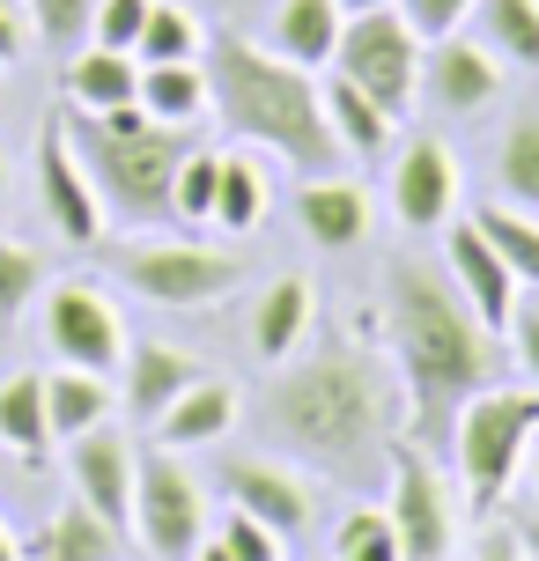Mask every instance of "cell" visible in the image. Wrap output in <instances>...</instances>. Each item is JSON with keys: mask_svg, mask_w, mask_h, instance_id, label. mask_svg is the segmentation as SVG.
Returning a JSON list of instances; mask_svg holds the SVG:
<instances>
[{"mask_svg": "<svg viewBox=\"0 0 539 561\" xmlns=\"http://www.w3.org/2000/svg\"><path fill=\"white\" fill-rule=\"evenodd\" d=\"M266 436L288 444L303 466H318L341 488H377L392 473V444L406 428V385L385 369L363 340H325L318 355H288L266 385Z\"/></svg>", "mask_w": 539, "mask_h": 561, "instance_id": "1", "label": "cell"}, {"mask_svg": "<svg viewBox=\"0 0 539 561\" xmlns=\"http://www.w3.org/2000/svg\"><path fill=\"white\" fill-rule=\"evenodd\" d=\"M385 325H392V369H399V385H406V428H414V444L451 450L458 407L481 385H495V340L466 310L451 274L428 266V259H392V274H385Z\"/></svg>", "mask_w": 539, "mask_h": 561, "instance_id": "2", "label": "cell"}, {"mask_svg": "<svg viewBox=\"0 0 539 561\" xmlns=\"http://www.w3.org/2000/svg\"><path fill=\"white\" fill-rule=\"evenodd\" d=\"M207 112L222 118L229 140L244 148H274L282 163H296L303 178L333 170L347 156L325 118V89L311 67L282 59L274 45H252L244 30H207Z\"/></svg>", "mask_w": 539, "mask_h": 561, "instance_id": "3", "label": "cell"}, {"mask_svg": "<svg viewBox=\"0 0 539 561\" xmlns=\"http://www.w3.org/2000/svg\"><path fill=\"white\" fill-rule=\"evenodd\" d=\"M67 140L82 156L89 185L104 199V222H171V185L177 163H185V126H163L148 118L141 104H118V112H67Z\"/></svg>", "mask_w": 539, "mask_h": 561, "instance_id": "4", "label": "cell"}, {"mask_svg": "<svg viewBox=\"0 0 539 561\" xmlns=\"http://www.w3.org/2000/svg\"><path fill=\"white\" fill-rule=\"evenodd\" d=\"M539 436V385L532 392H511V385H481V392L458 407L451 421V458L458 480H466V503L495 510L511 495V480L525 473V450Z\"/></svg>", "mask_w": 539, "mask_h": 561, "instance_id": "5", "label": "cell"}, {"mask_svg": "<svg viewBox=\"0 0 539 561\" xmlns=\"http://www.w3.org/2000/svg\"><path fill=\"white\" fill-rule=\"evenodd\" d=\"M112 274L156 310H199V304H222L244 280V259L215 252V244H185V237H134L112 252Z\"/></svg>", "mask_w": 539, "mask_h": 561, "instance_id": "6", "label": "cell"}, {"mask_svg": "<svg viewBox=\"0 0 539 561\" xmlns=\"http://www.w3.org/2000/svg\"><path fill=\"white\" fill-rule=\"evenodd\" d=\"M333 75H347L355 89H369L392 118H406L422 104V37L406 30L399 8H369L347 15L341 45H333Z\"/></svg>", "mask_w": 539, "mask_h": 561, "instance_id": "7", "label": "cell"}, {"mask_svg": "<svg viewBox=\"0 0 539 561\" xmlns=\"http://www.w3.org/2000/svg\"><path fill=\"white\" fill-rule=\"evenodd\" d=\"M134 539H141L156 561H185L207 539V495L199 480L177 466V450H141L134 466Z\"/></svg>", "mask_w": 539, "mask_h": 561, "instance_id": "8", "label": "cell"}, {"mask_svg": "<svg viewBox=\"0 0 539 561\" xmlns=\"http://www.w3.org/2000/svg\"><path fill=\"white\" fill-rule=\"evenodd\" d=\"M385 480H392L385 517H392V533H399V554L406 561H451L458 517H451V488H444V473L428 466V450L399 436L392 444V473Z\"/></svg>", "mask_w": 539, "mask_h": 561, "instance_id": "9", "label": "cell"}, {"mask_svg": "<svg viewBox=\"0 0 539 561\" xmlns=\"http://www.w3.org/2000/svg\"><path fill=\"white\" fill-rule=\"evenodd\" d=\"M37 333L53 347V363L96 369V377H112V369L126 363V318H118V304L104 288H89V280H59L53 296H45Z\"/></svg>", "mask_w": 539, "mask_h": 561, "instance_id": "10", "label": "cell"}, {"mask_svg": "<svg viewBox=\"0 0 539 561\" xmlns=\"http://www.w3.org/2000/svg\"><path fill=\"white\" fill-rule=\"evenodd\" d=\"M37 199L67 244H82V252L104 244V199L89 185L74 140H67V112H45V126H37Z\"/></svg>", "mask_w": 539, "mask_h": 561, "instance_id": "11", "label": "cell"}, {"mask_svg": "<svg viewBox=\"0 0 539 561\" xmlns=\"http://www.w3.org/2000/svg\"><path fill=\"white\" fill-rule=\"evenodd\" d=\"M222 495H229V510L274 525L282 539H303L318 517V488L296 466H282V458H222Z\"/></svg>", "mask_w": 539, "mask_h": 561, "instance_id": "12", "label": "cell"}, {"mask_svg": "<svg viewBox=\"0 0 539 561\" xmlns=\"http://www.w3.org/2000/svg\"><path fill=\"white\" fill-rule=\"evenodd\" d=\"M134 466H141V450H134V436L112 428V421H96V428H82V436L67 444L74 495H82L96 517H112L118 533H134Z\"/></svg>", "mask_w": 539, "mask_h": 561, "instance_id": "13", "label": "cell"}, {"mask_svg": "<svg viewBox=\"0 0 539 561\" xmlns=\"http://www.w3.org/2000/svg\"><path fill=\"white\" fill-rule=\"evenodd\" d=\"M422 96L444 118H481L488 104L503 96V59L488 53L481 37L451 30V37H436L422 53Z\"/></svg>", "mask_w": 539, "mask_h": 561, "instance_id": "14", "label": "cell"}, {"mask_svg": "<svg viewBox=\"0 0 539 561\" xmlns=\"http://www.w3.org/2000/svg\"><path fill=\"white\" fill-rule=\"evenodd\" d=\"M392 215L414 237L458 222V156L444 140H406L392 163Z\"/></svg>", "mask_w": 539, "mask_h": 561, "instance_id": "15", "label": "cell"}, {"mask_svg": "<svg viewBox=\"0 0 539 561\" xmlns=\"http://www.w3.org/2000/svg\"><path fill=\"white\" fill-rule=\"evenodd\" d=\"M444 274H451V288L466 296V310L481 318L488 333H495V325H511L525 280H517L511 266H503V252H495L481 229H473V215H466V222H451V237H444Z\"/></svg>", "mask_w": 539, "mask_h": 561, "instance_id": "16", "label": "cell"}, {"mask_svg": "<svg viewBox=\"0 0 539 561\" xmlns=\"http://www.w3.org/2000/svg\"><path fill=\"white\" fill-rule=\"evenodd\" d=\"M199 377V363L185 355V347H163V340H126V363H118V399H126V414L134 421H163V407H171L185 385Z\"/></svg>", "mask_w": 539, "mask_h": 561, "instance_id": "17", "label": "cell"}, {"mask_svg": "<svg viewBox=\"0 0 539 561\" xmlns=\"http://www.w3.org/2000/svg\"><path fill=\"white\" fill-rule=\"evenodd\" d=\"M296 222H303V237H311L318 252H355L369 237V193L333 178V170H318L296 193Z\"/></svg>", "mask_w": 539, "mask_h": 561, "instance_id": "18", "label": "cell"}, {"mask_svg": "<svg viewBox=\"0 0 539 561\" xmlns=\"http://www.w3.org/2000/svg\"><path fill=\"white\" fill-rule=\"evenodd\" d=\"M237 414H244V399H237V385L229 377H207L199 369L193 385L163 407V421H156V444L171 450H199V444H222L229 428H237Z\"/></svg>", "mask_w": 539, "mask_h": 561, "instance_id": "19", "label": "cell"}, {"mask_svg": "<svg viewBox=\"0 0 539 561\" xmlns=\"http://www.w3.org/2000/svg\"><path fill=\"white\" fill-rule=\"evenodd\" d=\"M118 554H126V533H118L112 517H96L82 495L59 503L53 517L23 539V561H118Z\"/></svg>", "mask_w": 539, "mask_h": 561, "instance_id": "20", "label": "cell"}, {"mask_svg": "<svg viewBox=\"0 0 539 561\" xmlns=\"http://www.w3.org/2000/svg\"><path fill=\"white\" fill-rule=\"evenodd\" d=\"M311 318H318V296H311L303 274L266 280L259 304H252V355L259 363H288V355L303 347V333H311Z\"/></svg>", "mask_w": 539, "mask_h": 561, "instance_id": "21", "label": "cell"}, {"mask_svg": "<svg viewBox=\"0 0 539 561\" xmlns=\"http://www.w3.org/2000/svg\"><path fill=\"white\" fill-rule=\"evenodd\" d=\"M67 104H74V112H118V104H141V59L112 53V45H82V53H67Z\"/></svg>", "mask_w": 539, "mask_h": 561, "instance_id": "22", "label": "cell"}, {"mask_svg": "<svg viewBox=\"0 0 539 561\" xmlns=\"http://www.w3.org/2000/svg\"><path fill=\"white\" fill-rule=\"evenodd\" d=\"M341 23L347 8L341 0H282L274 8V23H266V45L282 59H296V67H333V45H341Z\"/></svg>", "mask_w": 539, "mask_h": 561, "instance_id": "23", "label": "cell"}, {"mask_svg": "<svg viewBox=\"0 0 539 561\" xmlns=\"http://www.w3.org/2000/svg\"><path fill=\"white\" fill-rule=\"evenodd\" d=\"M0 444L15 450V466H45V450H53V421H45V377L37 369H15V377H0Z\"/></svg>", "mask_w": 539, "mask_h": 561, "instance_id": "24", "label": "cell"}, {"mask_svg": "<svg viewBox=\"0 0 539 561\" xmlns=\"http://www.w3.org/2000/svg\"><path fill=\"white\" fill-rule=\"evenodd\" d=\"M112 399H118V392H112V377L59 363L53 377H45V421H53V444H74L82 428L112 421Z\"/></svg>", "mask_w": 539, "mask_h": 561, "instance_id": "25", "label": "cell"}, {"mask_svg": "<svg viewBox=\"0 0 539 561\" xmlns=\"http://www.w3.org/2000/svg\"><path fill=\"white\" fill-rule=\"evenodd\" d=\"M466 23H473V37H481L503 67L539 75V0H473Z\"/></svg>", "mask_w": 539, "mask_h": 561, "instance_id": "26", "label": "cell"}, {"mask_svg": "<svg viewBox=\"0 0 539 561\" xmlns=\"http://www.w3.org/2000/svg\"><path fill=\"white\" fill-rule=\"evenodd\" d=\"M141 112L193 134L199 118H207V67L199 59H156V67H141Z\"/></svg>", "mask_w": 539, "mask_h": 561, "instance_id": "27", "label": "cell"}, {"mask_svg": "<svg viewBox=\"0 0 539 561\" xmlns=\"http://www.w3.org/2000/svg\"><path fill=\"white\" fill-rule=\"evenodd\" d=\"M325 118H333V140H341L347 156H377V148H392V126L399 118L369 96V89H355L347 75H325Z\"/></svg>", "mask_w": 539, "mask_h": 561, "instance_id": "28", "label": "cell"}, {"mask_svg": "<svg viewBox=\"0 0 539 561\" xmlns=\"http://www.w3.org/2000/svg\"><path fill=\"white\" fill-rule=\"evenodd\" d=\"M215 222L229 237H252L266 222V170L252 156H222V178H215Z\"/></svg>", "mask_w": 539, "mask_h": 561, "instance_id": "29", "label": "cell"}, {"mask_svg": "<svg viewBox=\"0 0 539 561\" xmlns=\"http://www.w3.org/2000/svg\"><path fill=\"white\" fill-rule=\"evenodd\" d=\"M495 185H503V199L525 207V215L539 207V112L511 118V134L495 148Z\"/></svg>", "mask_w": 539, "mask_h": 561, "instance_id": "30", "label": "cell"}, {"mask_svg": "<svg viewBox=\"0 0 539 561\" xmlns=\"http://www.w3.org/2000/svg\"><path fill=\"white\" fill-rule=\"evenodd\" d=\"M199 53H207V30H199L193 8H177V0H148V23H141L134 59L156 67V59H199Z\"/></svg>", "mask_w": 539, "mask_h": 561, "instance_id": "31", "label": "cell"}, {"mask_svg": "<svg viewBox=\"0 0 539 561\" xmlns=\"http://www.w3.org/2000/svg\"><path fill=\"white\" fill-rule=\"evenodd\" d=\"M473 229H481L488 244L503 252V266H511L525 288H539V222L525 215V207H481V215H473Z\"/></svg>", "mask_w": 539, "mask_h": 561, "instance_id": "32", "label": "cell"}, {"mask_svg": "<svg viewBox=\"0 0 539 561\" xmlns=\"http://www.w3.org/2000/svg\"><path fill=\"white\" fill-rule=\"evenodd\" d=\"M23 23H30V37H37L53 59H67V53H82V45H89V30H96V0H23Z\"/></svg>", "mask_w": 539, "mask_h": 561, "instance_id": "33", "label": "cell"}, {"mask_svg": "<svg viewBox=\"0 0 539 561\" xmlns=\"http://www.w3.org/2000/svg\"><path fill=\"white\" fill-rule=\"evenodd\" d=\"M215 178H222V156L215 148H185L177 185H171V222H185V229L215 222Z\"/></svg>", "mask_w": 539, "mask_h": 561, "instance_id": "34", "label": "cell"}, {"mask_svg": "<svg viewBox=\"0 0 539 561\" xmlns=\"http://www.w3.org/2000/svg\"><path fill=\"white\" fill-rule=\"evenodd\" d=\"M333 561H406V554H399V533L385 510H347L341 533H333Z\"/></svg>", "mask_w": 539, "mask_h": 561, "instance_id": "35", "label": "cell"}, {"mask_svg": "<svg viewBox=\"0 0 539 561\" xmlns=\"http://www.w3.org/2000/svg\"><path fill=\"white\" fill-rule=\"evenodd\" d=\"M37 288H45V259L30 244H15V237H0V325H15Z\"/></svg>", "mask_w": 539, "mask_h": 561, "instance_id": "36", "label": "cell"}, {"mask_svg": "<svg viewBox=\"0 0 539 561\" xmlns=\"http://www.w3.org/2000/svg\"><path fill=\"white\" fill-rule=\"evenodd\" d=\"M141 23H148V0H96V30H89V45L134 53V45H141Z\"/></svg>", "mask_w": 539, "mask_h": 561, "instance_id": "37", "label": "cell"}, {"mask_svg": "<svg viewBox=\"0 0 539 561\" xmlns=\"http://www.w3.org/2000/svg\"><path fill=\"white\" fill-rule=\"evenodd\" d=\"M215 539H222V547H229L237 561H282V547H288V539L274 533V525H259V517H244V510H229Z\"/></svg>", "mask_w": 539, "mask_h": 561, "instance_id": "38", "label": "cell"}, {"mask_svg": "<svg viewBox=\"0 0 539 561\" xmlns=\"http://www.w3.org/2000/svg\"><path fill=\"white\" fill-rule=\"evenodd\" d=\"M399 15H406V30H414L422 45H436V37H451V30H466V15H473V0H399Z\"/></svg>", "mask_w": 539, "mask_h": 561, "instance_id": "39", "label": "cell"}, {"mask_svg": "<svg viewBox=\"0 0 539 561\" xmlns=\"http://www.w3.org/2000/svg\"><path fill=\"white\" fill-rule=\"evenodd\" d=\"M511 355H517V369L539 385V304H525V296H517V310H511Z\"/></svg>", "mask_w": 539, "mask_h": 561, "instance_id": "40", "label": "cell"}, {"mask_svg": "<svg viewBox=\"0 0 539 561\" xmlns=\"http://www.w3.org/2000/svg\"><path fill=\"white\" fill-rule=\"evenodd\" d=\"M30 45H37V37H30V23H23V0H0V67H15Z\"/></svg>", "mask_w": 539, "mask_h": 561, "instance_id": "41", "label": "cell"}, {"mask_svg": "<svg viewBox=\"0 0 539 561\" xmlns=\"http://www.w3.org/2000/svg\"><path fill=\"white\" fill-rule=\"evenodd\" d=\"M473 561H525V547H517L511 525H488V533L473 539Z\"/></svg>", "mask_w": 539, "mask_h": 561, "instance_id": "42", "label": "cell"}, {"mask_svg": "<svg viewBox=\"0 0 539 561\" xmlns=\"http://www.w3.org/2000/svg\"><path fill=\"white\" fill-rule=\"evenodd\" d=\"M511 533H517V547H525V561H539V510H517Z\"/></svg>", "mask_w": 539, "mask_h": 561, "instance_id": "43", "label": "cell"}, {"mask_svg": "<svg viewBox=\"0 0 539 561\" xmlns=\"http://www.w3.org/2000/svg\"><path fill=\"white\" fill-rule=\"evenodd\" d=\"M185 561H237V554H229L222 539H199V547H193V554H185Z\"/></svg>", "mask_w": 539, "mask_h": 561, "instance_id": "44", "label": "cell"}, {"mask_svg": "<svg viewBox=\"0 0 539 561\" xmlns=\"http://www.w3.org/2000/svg\"><path fill=\"white\" fill-rule=\"evenodd\" d=\"M0 561H23V539L8 533V517H0Z\"/></svg>", "mask_w": 539, "mask_h": 561, "instance_id": "45", "label": "cell"}, {"mask_svg": "<svg viewBox=\"0 0 539 561\" xmlns=\"http://www.w3.org/2000/svg\"><path fill=\"white\" fill-rule=\"evenodd\" d=\"M347 15H369V8H399V0H341Z\"/></svg>", "mask_w": 539, "mask_h": 561, "instance_id": "46", "label": "cell"}, {"mask_svg": "<svg viewBox=\"0 0 539 561\" xmlns=\"http://www.w3.org/2000/svg\"><path fill=\"white\" fill-rule=\"evenodd\" d=\"M525 473H532V488H539V436H532V450H525Z\"/></svg>", "mask_w": 539, "mask_h": 561, "instance_id": "47", "label": "cell"}, {"mask_svg": "<svg viewBox=\"0 0 539 561\" xmlns=\"http://www.w3.org/2000/svg\"><path fill=\"white\" fill-rule=\"evenodd\" d=\"M0 199H8V156H0Z\"/></svg>", "mask_w": 539, "mask_h": 561, "instance_id": "48", "label": "cell"}]
</instances>
